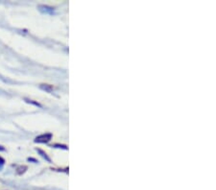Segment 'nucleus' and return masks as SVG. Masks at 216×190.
Masks as SVG:
<instances>
[{
	"mask_svg": "<svg viewBox=\"0 0 216 190\" xmlns=\"http://www.w3.org/2000/svg\"><path fill=\"white\" fill-rule=\"evenodd\" d=\"M51 138H52L51 134H44L37 136L35 138V142H38V143H47V142L51 140Z\"/></svg>",
	"mask_w": 216,
	"mask_h": 190,
	"instance_id": "1",
	"label": "nucleus"
},
{
	"mask_svg": "<svg viewBox=\"0 0 216 190\" xmlns=\"http://www.w3.org/2000/svg\"><path fill=\"white\" fill-rule=\"evenodd\" d=\"M39 10L41 11V13H43V14H53L54 13L53 8L49 7V6H46V5H39Z\"/></svg>",
	"mask_w": 216,
	"mask_h": 190,
	"instance_id": "2",
	"label": "nucleus"
},
{
	"mask_svg": "<svg viewBox=\"0 0 216 190\" xmlns=\"http://www.w3.org/2000/svg\"><path fill=\"white\" fill-rule=\"evenodd\" d=\"M37 151H38L39 154H41V157H43V158H45L47 161H48V162H51V159H50V157H48V155H47V154H46L45 152H43V150H41V149H37Z\"/></svg>",
	"mask_w": 216,
	"mask_h": 190,
	"instance_id": "3",
	"label": "nucleus"
},
{
	"mask_svg": "<svg viewBox=\"0 0 216 190\" xmlns=\"http://www.w3.org/2000/svg\"><path fill=\"white\" fill-rule=\"evenodd\" d=\"M26 169H27V167H26V166H20V167H18V168H17V174H19V175H21L22 173H24V172H25Z\"/></svg>",
	"mask_w": 216,
	"mask_h": 190,
	"instance_id": "4",
	"label": "nucleus"
},
{
	"mask_svg": "<svg viewBox=\"0 0 216 190\" xmlns=\"http://www.w3.org/2000/svg\"><path fill=\"white\" fill-rule=\"evenodd\" d=\"M41 88H43V89H45V90H50V89L52 88L51 86H48V84H41Z\"/></svg>",
	"mask_w": 216,
	"mask_h": 190,
	"instance_id": "5",
	"label": "nucleus"
},
{
	"mask_svg": "<svg viewBox=\"0 0 216 190\" xmlns=\"http://www.w3.org/2000/svg\"><path fill=\"white\" fill-rule=\"evenodd\" d=\"M54 147H57V148H64V149H65V150L67 149V147H66V146H64V145H59V144L54 145Z\"/></svg>",
	"mask_w": 216,
	"mask_h": 190,
	"instance_id": "6",
	"label": "nucleus"
},
{
	"mask_svg": "<svg viewBox=\"0 0 216 190\" xmlns=\"http://www.w3.org/2000/svg\"><path fill=\"white\" fill-rule=\"evenodd\" d=\"M27 102H28V103H32V104H34V105H36V106H39V107H41V105H39V103L34 102V101H32V100H27Z\"/></svg>",
	"mask_w": 216,
	"mask_h": 190,
	"instance_id": "7",
	"label": "nucleus"
},
{
	"mask_svg": "<svg viewBox=\"0 0 216 190\" xmlns=\"http://www.w3.org/2000/svg\"><path fill=\"white\" fill-rule=\"evenodd\" d=\"M4 162H5L4 158H2L1 157H0V165H3V164H4Z\"/></svg>",
	"mask_w": 216,
	"mask_h": 190,
	"instance_id": "8",
	"label": "nucleus"
},
{
	"mask_svg": "<svg viewBox=\"0 0 216 190\" xmlns=\"http://www.w3.org/2000/svg\"><path fill=\"white\" fill-rule=\"evenodd\" d=\"M2 146H0V150H4V148H1Z\"/></svg>",
	"mask_w": 216,
	"mask_h": 190,
	"instance_id": "9",
	"label": "nucleus"
},
{
	"mask_svg": "<svg viewBox=\"0 0 216 190\" xmlns=\"http://www.w3.org/2000/svg\"><path fill=\"white\" fill-rule=\"evenodd\" d=\"M1 169H2V165H0V170H1Z\"/></svg>",
	"mask_w": 216,
	"mask_h": 190,
	"instance_id": "10",
	"label": "nucleus"
}]
</instances>
